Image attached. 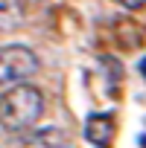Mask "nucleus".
Instances as JSON below:
<instances>
[{
    "label": "nucleus",
    "mask_w": 146,
    "mask_h": 148,
    "mask_svg": "<svg viewBox=\"0 0 146 148\" xmlns=\"http://www.w3.org/2000/svg\"><path fill=\"white\" fill-rule=\"evenodd\" d=\"M44 93L35 84H15L0 93V128L9 134H26L44 116Z\"/></svg>",
    "instance_id": "nucleus-1"
},
{
    "label": "nucleus",
    "mask_w": 146,
    "mask_h": 148,
    "mask_svg": "<svg viewBox=\"0 0 146 148\" xmlns=\"http://www.w3.org/2000/svg\"><path fill=\"white\" fill-rule=\"evenodd\" d=\"M41 61L38 55L24 47V44H0V87H15L24 84L26 79H32L38 73Z\"/></svg>",
    "instance_id": "nucleus-2"
},
{
    "label": "nucleus",
    "mask_w": 146,
    "mask_h": 148,
    "mask_svg": "<svg viewBox=\"0 0 146 148\" xmlns=\"http://www.w3.org/2000/svg\"><path fill=\"white\" fill-rule=\"evenodd\" d=\"M18 148H70V139L58 125H47V128H32L21 134Z\"/></svg>",
    "instance_id": "nucleus-3"
},
{
    "label": "nucleus",
    "mask_w": 146,
    "mask_h": 148,
    "mask_svg": "<svg viewBox=\"0 0 146 148\" xmlns=\"http://www.w3.org/2000/svg\"><path fill=\"white\" fill-rule=\"evenodd\" d=\"M85 139L97 148H105L111 139H114V119L108 113H94L88 116L85 122Z\"/></svg>",
    "instance_id": "nucleus-4"
},
{
    "label": "nucleus",
    "mask_w": 146,
    "mask_h": 148,
    "mask_svg": "<svg viewBox=\"0 0 146 148\" xmlns=\"http://www.w3.org/2000/svg\"><path fill=\"white\" fill-rule=\"evenodd\" d=\"M24 18H26L24 0H0V32H9V29L21 26Z\"/></svg>",
    "instance_id": "nucleus-5"
},
{
    "label": "nucleus",
    "mask_w": 146,
    "mask_h": 148,
    "mask_svg": "<svg viewBox=\"0 0 146 148\" xmlns=\"http://www.w3.org/2000/svg\"><path fill=\"white\" fill-rule=\"evenodd\" d=\"M117 3H123L126 9H140V6L146 3V0H117Z\"/></svg>",
    "instance_id": "nucleus-6"
},
{
    "label": "nucleus",
    "mask_w": 146,
    "mask_h": 148,
    "mask_svg": "<svg viewBox=\"0 0 146 148\" xmlns=\"http://www.w3.org/2000/svg\"><path fill=\"white\" fill-rule=\"evenodd\" d=\"M143 76H146V61H143Z\"/></svg>",
    "instance_id": "nucleus-7"
}]
</instances>
